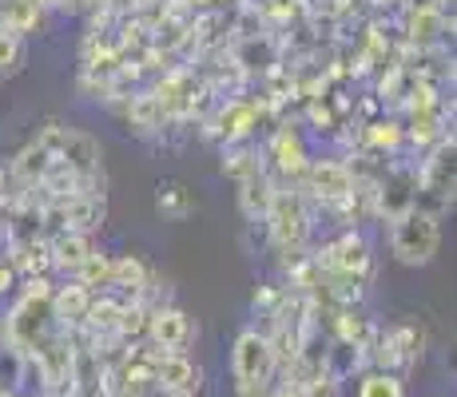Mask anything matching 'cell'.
<instances>
[{
  "label": "cell",
  "mask_w": 457,
  "mask_h": 397,
  "mask_svg": "<svg viewBox=\"0 0 457 397\" xmlns=\"http://www.w3.org/2000/svg\"><path fill=\"white\" fill-rule=\"evenodd\" d=\"M267 238L278 254H287L291 262L303 259L306 243H311V231H314V215H311V199L303 195V187H283L278 183L275 199L267 207Z\"/></svg>",
  "instance_id": "obj_1"
},
{
  "label": "cell",
  "mask_w": 457,
  "mask_h": 397,
  "mask_svg": "<svg viewBox=\"0 0 457 397\" xmlns=\"http://www.w3.org/2000/svg\"><path fill=\"white\" fill-rule=\"evenodd\" d=\"M390 223V254L402 267H429L442 246V215L426 207H406L402 215L386 219Z\"/></svg>",
  "instance_id": "obj_2"
},
{
  "label": "cell",
  "mask_w": 457,
  "mask_h": 397,
  "mask_svg": "<svg viewBox=\"0 0 457 397\" xmlns=\"http://www.w3.org/2000/svg\"><path fill=\"white\" fill-rule=\"evenodd\" d=\"M314 267H319V275H346V278L362 282L374 270V246L358 227H346L338 238H330L314 254Z\"/></svg>",
  "instance_id": "obj_3"
},
{
  "label": "cell",
  "mask_w": 457,
  "mask_h": 397,
  "mask_svg": "<svg viewBox=\"0 0 457 397\" xmlns=\"http://www.w3.org/2000/svg\"><path fill=\"white\" fill-rule=\"evenodd\" d=\"M270 374H275V350H270L267 334L243 330L231 346L235 390H243V385H270Z\"/></svg>",
  "instance_id": "obj_4"
},
{
  "label": "cell",
  "mask_w": 457,
  "mask_h": 397,
  "mask_svg": "<svg viewBox=\"0 0 457 397\" xmlns=\"http://www.w3.org/2000/svg\"><path fill=\"white\" fill-rule=\"evenodd\" d=\"M402 32H406V40L414 44L418 52L437 48V44L453 32V16L445 12V8H437L434 0H418V4H410L406 16H402Z\"/></svg>",
  "instance_id": "obj_5"
},
{
  "label": "cell",
  "mask_w": 457,
  "mask_h": 397,
  "mask_svg": "<svg viewBox=\"0 0 457 397\" xmlns=\"http://www.w3.org/2000/svg\"><path fill=\"white\" fill-rule=\"evenodd\" d=\"M267 159L270 167H275L283 179H303L306 163H311V152H306V139L298 136V128H291V123H283V128L270 136L267 144Z\"/></svg>",
  "instance_id": "obj_6"
},
{
  "label": "cell",
  "mask_w": 457,
  "mask_h": 397,
  "mask_svg": "<svg viewBox=\"0 0 457 397\" xmlns=\"http://www.w3.org/2000/svg\"><path fill=\"white\" fill-rule=\"evenodd\" d=\"M144 334L152 338L155 350H183L191 342V334H195V326L179 306H155V310H147Z\"/></svg>",
  "instance_id": "obj_7"
},
{
  "label": "cell",
  "mask_w": 457,
  "mask_h": 397,
  "mask_svg": "<svg viewBox=\"0 0 457 397\" xmlns=\"http://www.w3.org/2000/svg\"><path fill=\"white\" fill-rule=\"evenodd\" d=\"M259 116H262V103L254 108L251 100H227V103H219V112L207 120V128H215V136L223 139V144H243V139H251Z\"/></svg>",
  "instance_id": "obj_8"
},
{
  "label": "cell",
  "mask_w": 457,
  "mask_h": 397,
  "mask_svg": "<svg viewBox=\"0 0 457 397\" xmlns=\"http://www.w3.org/2000/svg\"><path fill=\"white\" fill-rule=\"evenodd\" d=\"M235 183H239V211H243V219H247V223H262V219H267L270 199H275V191H278V179L267 171V167H259V171L243 175V179H235Z\"/></svg>",
  "instance_id": "obj_9"
},
{
  "label": "cell",
  "mask_w": 457,
  "mask_h": 397,
  "mask_svg": "<svg viewBox=\"0 0 457 397\" xmlns=\"http://www.w3.org/2000/svg\"><path fill=\"white\" fill-rule=\"evenodd\" d=\"M92 251H96L92 235H84V231H60L48 243V262H52V267H60V270H68V275H76V267H80V262Z\"/></svg>",
  "instance_id": "obj_10"
},
{
  "label": "cell",
  "mask_w": 457,
  "mask_h": 397,
  "mask_svg": "<svg viewBox=\"0 0 457 397\" xmlns=\"http://www.w3.org/2000/svg\"><path fill=\"white\" fill-rule=\"evenodd\" d=\"M421 354L418 350V330L414 326H394L390 334L382 338V346H378V369H398L406 366V361H414Z\"/></svg>",
  "instance_id": "obj_11"
},
{
  "label": "cell",
  "mask_w": 457,
  "mask_h": 397,
  "mask_svg": "<svg viewBox=\"0 0 457 397\" xmlns=\"http://www.w3.org/2000/svg\"><path fill=\"white\" fill-rule=\"evenodd\" d=\"M152 278V270H147V262L139 259V254H116L112 259V275H108V286L116 290H128L131 298L144 290V282Z\"/></svg>",
  "instance_id": "obj_12"
},
{
  "label": "cell",
  "mask_w": 457,
  "mask_h": 397,
  "mask_svg": "<svg viewBox=\"0 0 457 397\" xmlns=\"http://www.w3.org/2000/svg\"><path fill=\"white\" fill-rule=\"evenodd\" d=\"M87 302H92V290L80 286V282H72V286H60V290H52V318L56 322H84V310H87Z\"/></svg>",
  "instance_id": "obj_13"
},
{
  "label": "cell",
  "mask_w": 457,
  "mask_h": 397,
  "mask_svg": "<svg viewBox=\"0 0 457 397\" xmlns=\"http://www.w3.org/2000/svg\"><path fill=\"white\" fill-rule=\"evenodd\" d=\"M259 167H267V159H262V152L251 144V139H243V144H227V152H223V175H231V179H243V175L259 171Z\"/></svg>",
  "instance_id": "obj_14"
},
{
  "label": "cell",
  "mask_w": 457,
  "mask_h": 397,
  "mask_svg": "<svg viewBox=\"0 0 457 397\" xmlns=\"http://www.w3.org/2000/svg\"><path fill=\"white\" fill-rule=\"evenodd\" d=\"M155 211H160L163 219H187L191 211H195V199H191V191L183 187V183H160V191H155Z\"/></svg>",
  "instance_id": "obj_15"
},
{
  "label": "cell",
  "mask_w": 457,
  "mask_h": 397,
  "mask_svg": "<svg viewBox=\"0 0 457 397\" xmlns=\"http://www.w3.org/2000/svg\"><path fill=\"white\" fill-rule=\"evenodd\" d=\"M362 139L378 152H398L402 144H406V128H402L398 120H374L362 128Z\"/></svg>",
  "instance_id": "obj_16"
},
{
  "label": "cell",
  "mask_w": 457,
  "mask_h": 397,
  "mask_svg": "<svg viewBox=\"0 0 457 397\" xmlns=\"http://www.w3.org/2000/svg\"><path fill=\"white\" fill-rule=\"evenodd\" d=\"M358 397H406V385L394 369H370L358 382Z\"/></svg>",
  "instance_id": "obj_17"
},
{
  "label": "cell",
  "mask_w": 457,
  "mask_h": 397,
  "mask_svg": "<svg viewBox=\"0 0 457 397\" xmlns=\"http://www.w3.org/2000/svg\"><path fill=\"white\" fill-rule=\"evenodd\" d=\"M108 275H112V254H104L100 246H96L80 267H76V282L87 286V290H92V286H108Z\"/></svg>",
  "instance_id": "obj_18"
},
{
  "label": "cell",
  "mask_w": 457,
  "mask_h": 397,
  "mask_svg": "<svg viewBox=\"0 0 457 397\" xmlns=\"http://www.w3.org/2000/svg\"><path fill=\"white\" fill-rule=\"evenodd\" d=\"M267 397H306V390H303V385H291V382H287V385H278V390H270Z\"/></svg>",
  "instance_id": "obj_19"
},
{
  "label": "cell",
  "mask_w": 457,
  "mask_h": 397,
  "mask_svg": "<svg viewBox=\"0 0 457 397\" xmlns=\"http://www.w3.org/2000/svg\"><path fill=\"white\" fill-rule=\"evenodd\" d=\"M167 397H191V393H167Z\"/></svg>",
  "instance_id": "obj_20"
},
{
  "label": "cell",
  "mask_w": 457,
  "mask_h": 397,
  "mask_svg": "<svg viewBox=\"0 0 457 397\" xmlns=\"http://www.w3.org/2000/svg\"><path fill=\"white\" fill-rule=\"evenodd\" d=\"M0 397H4V393H0Z\"/></svg>",
  "instance_id": "obj_21"
},
{
  "label": "cell",
  "mask_w": 457,
  "mask_h": 397,
  "mask_svg": "<svg viewBox=\"0 0 457 397\" xmlns=\"http://www.w3.org/2000/svg\"><path fill=\"white\" fill-rule=\"evenodd\" d=\"M0 79H4V76H0Z\"/></svg>",
  "instance_id": "obj_22"
}]
</instances>
